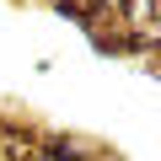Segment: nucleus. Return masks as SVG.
Listing matches in <instances>:
<instances>
[{
	"mask_svg": "<svg viewBox=\"0 0 161 161\" xmlns=\"http://www.w3.org/2000/svg\"><path fill=\"white\" fill-rule=\"evenodd\" d=\"M48 161H80L75 150H48Z\"/></svg>",
	"mask_w": 161,
	"mask_h": 161,
	"instance_id": "1",
	"label": "nucleus"
}]
</instances>
